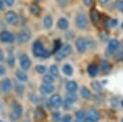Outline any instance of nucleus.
Masks as SVG:
<instances>
[{
  "instance_id": "a19ab883",
  "label": "nucleus",
  "mask_w": 123,
  "mask_h": 122,
  "mask_svg": "<svg viewBox=\"0 0 123 122\" xmlns=\"http://www.w3.org/2000/svg\"><path fill=\"white\" fill-rule=\"evenodd\" d=\"M111 106H112L113 108H116V107L118 106V99L112 98V99L111 100Z\"/></svg>"
},
{
  "instance_id": "c85d7f7f",
  "label": "nucleus",
  "mask_w": 123,
  "mask_h": 122,
  "mask_svg": "<svg viewBox=\"0 0 123 122\" xmlns=\"http://www.w3.org/2000/svg\"><path fill=\"white\" fill-rule=\"evenodd\" d=\"M49 74H51L54 78L58 77V76L60 75V71H59L58 66H57V65H55V64L50 65V67H49Z\"/></svg>"
},
{
  "instance_id": "6ab92c4d",
  "label": "nucleus",
  "mask_w": 123,
  "mask_h": 122,
  "mask_svg": "<svg viewBox=\"0 0 123 122\" xmlns=\"http://www.w3.org/2000/svg\"><path fill=\"white\" fill-rule=\"evenodd\" d=\"M99 69L103 72V73H108L111 70V64L108 61H101L100 65H99Z\"/></svg>"
},
{
  "instance_id": "72a5a7b5",
  "label": "nucleus",
  "mask_w": 123,
  "mask_h": 122,
  "mask_svg": "<svg viewBox=\"0 0 123 122\" xmlns=\"http://www.w3.org/2000/svg\"><path fill=\"white\" fill-rule=\"evenodd\" d=\"M54 80H55V78L51 74H45L43 76V78H42V81L45 84H53L54 83Z\"/></svg>"
},
{
  "instance_id": "6e6d98bb",
  "label": "nucleus",
  "mask_w": 123,
  "mask_h": 122,
  "mask_svg": "<svg viewBox=\"0 0 123 122\" xmlns=\"http://www.w3.org/2000/svg\"><path fill=\"white\" fill-rule=\"evenodd\" d=\"M122 28H123V24H122Z\"/></svg>"
},
{
  "instance_id": "8fccbe9b",
  "label": "nucleus",
  "mask_w": 123,
  "mask_h": 122,
  "mask_svg": "<svg viewBox=\"0 0 123 122\" xmlns=\"http://www.w3.org/2000/svg\"><path fill=\"white\" fill-rule=\"evenodd\" d=\"M36 2H40V1H42V0H35Z\"/></svg>"
},
{
  "instance_id": "39448f33",
  "label": "nucleus",
  "mask_w": 123,
  "mask_h": 122,
  "mask_svg": "<svg viewBox=\"0 0 123 122\" xmlns=\"http://www.w3.org/2000/svg\"><path fill=\"white\" fill-rule=\"evenodd\" d=\"M5 20L9 25L15 26V25H17V23L19 21L18 14L14 11H8L5 14Z\"/></svg>"
},
{
  "instance_id": "3c124183",
  "label": "nucleus",
  "mask_w": 123,
  "mask_h": 122,
  "mask_svg": "<svg viewBox=\"0 0 123 122\" xmlns=\"http://www.w3.org/2000/svg\"><path fill=\"white\" fill-rule=\"evenodd\" d=\"M121 105H122V106H123V101H121Z\"/></svg>"
},
{
  "instance_id": "473e14b6",
  "label": "nucleus",
  "mask_w": 123,
  "mask_h": 122,
  "mask_svg": "<svg viewBox=\"0 0 123 122\" xmlns=\"http://www.w3.org/2000/svg\"><path fill=\"white\" fill-rule=\"evenodd\" d=\"M35 69L38 74H44L47 71V67L45 65H43V64H37L35 66Z\"/></svg>"
},
{
  "instance_id": "c756f323",
  "label": "nucleus",
  "mask_w": 123,
  "mask_h": 122,
  "mask_svg": "<svg viewBox=\"0 0 123 122\" xmlns=\"http://www.w3.org/2000/svg\"><path fill=\"white\" fill-rule=\"evenodd\" d=\"M90 85H91V87L93 88V90H95V91H97V92L101 91L102 88H103L102 83H100L99 81H93V82L90 83Z\"/></svg>"
},
{
  "instance_id": "ea45409f",
  "label": "nucleus",
  "mask_w": 123,
  "mask_h": 122,
  "mask_svg": "<svg viewBox=\"0 0 123 122\" xmlns=\"http://www.w3.org/2000/svg\"><path fill=\"white\" fill-rule=\"evenodd\" d=\"M117 23H118V21H117V19H115V18H112V19H111L110 21H109V26L110 27H115V26H117Z\"/></svg>"
},
{
  "instance_id": "423d86ee",
  "label": "nucleus",
  "mask_w": 123,
  "mask_h": 122,
  "mask_svg": "<svg viewBox=\"0 0 123 122\" xmlns=\"http://www.w3.org/2000/svg\"><path fill=\"white\" fill-rule=\"evenodd\" d=\"M62 96L60 95V94H58V93H54V94H52L51 95V97L49 98V105L52 107V108H54V109H60L61 107H62Z\"/></svg>"
},
{
  "instance_id": "9d476101",
  "label": "nucleus",
  "mask_w": 123,
  "mask_h": 122,
  "mask_svg": "<svg viewBox=\"0 0 123 122\" xmlns=\"http://www.w3.org/2000/svg\"><path fill=\"white\" fill-rule=\"evenodd\" d=\"M75 47H76V50L83 54L86 51V37H79L76 38L75 40Z\"/></svg>"
},
{
  "instance_id": "f8f14e48",
  "label": "nucleus",
  "mask_w": 123,
  "mask_h": 122,
  "mask_svg": "<svg viewBox=\"0 0 123 122\" xmlns=\"http://www.w3.org/2000/svg\"><path fill=\"white\" fill-rule=\"evenodd\" d=\"M55 90V86L52 84H45L43 83L40 86H39V92L42 95H48V94H52Z\"/></svg>"
},
{
  "instance_id": "f03ea898",
  "label": "nucleus",
  "mask_w": 123,
  "mask_h": 122,
  "mask_svg": "<svg viewBox=\"0 0 123 122\" xmlns=\"http://www.w3.org/2000/svg\"><path fill=\"white\" fill-rule=\"evenodd\" d=\"M71 52H72L71 45L68 43H64L61 46V48L57 52H55V60L58 61H61L66 57H68L71 54Z\"/></svg>"
},
{
  "instance_id": "9b49d317",
  "label": "nucleus",
  "mask_w": 123,
  "mask_h": 122,
  "mask_svg": "<svg viewBox=\"0 0 123 122\" xmlns=\"http://www.w3.org/2000/svg\"><path fill=\"white\" fill-rule=\"evenodd\" d=\"M86 118L89 119L92 122H98L100 120V113H99V111L97 110L91 108L86 113Z\"/></svg>"
},
{
  "instance_id": "f257e3e1",
  "label": "nucleus",
  "mask_w": 123,
  "mask_h": 122,
  "mask_svg": "<svg viewBox=\"0 0 123 122\" xmlns=\"http://www.w3.org/2000/svg\"><path fill=\"white\" fill-rule=\"evenodd\" d=\"M32 50H33V54L36 58H42V59H47L51 56V52L49 50H47L43 43L37 39L36 41H34L33 46H32Z\"/></svg>"
},
{
  "instance_id": "cd10ccee",
  "label": "nucleus",
  "mask_w": 123,
  "mask_h": 122,
  "mask_svg": "<svg viewBox=\"0 0 123 122\" xmlns=\"http://www.w3.org/2000/svg\"><path fill=\"white\" fill-rule=\"evenodd\" d=\"M75 117H76V120H77V121L83 122L84 119H85V117H86V112H85V110H76V112H75Z\"/></svg>"
},
{
  "instance_id": "e433bc0d",
  "label": "nucleus",
  "mask_w": 123,
  "mask_h": 122,
  "mask_svg": "<svg viewBox=\"0 0 123 122\" xmlns=\"http://www.w3.org/2000/svg\"><path fill=\"white\" fill-rule=\"evenodd\" d=\"M61 118H62V115H61V113H60L59 111H55V112L52 113V120H53L54 122H59V121H61Z\"/></svg>"
},
{
  "instance_id": "5fc2aeb1",
  "label": "nucleus",
  "mask_w": 123,
  "mask_h": 122,
  "mask_svg": "<svg viewBox=\"0 0 123 122\" xmlns=\"http://www.w3.org/2000/svg\"><path fill=\"white\" fill-rule=\"evenodd\" d=\"M25 122H30V121H25Z\"/></svg>"
},
{
  "instance_id": "f704fd0d",
  "label": "nucleus",
  "mask_w": 123,
  "mask_h": 122,
  "mask_svg": "<svg viewBox=\"0 0 123 122\" xmlns=\"http://www.w3.org/2000/svg\"><path fill=\"white\" fill-rule=\"evenodd\" d=\"M115 8L118 12L123 13V0H116L115 2Z\"/></svg>"
},
{
  "instance_id": "603ef678",
  "label": "nucleus",
  "mask_w": 123,
  "mask_h": 122,
  "mask_svg": "<svg viewBox=\"0 0 123 122\" xmlns=\"http://www.w3.org/2000/svg\"><path fill=\"white\" fill-rule=\"evenodd\" d=\"M121 122H123V117H122V118H121Z\"/></svg>"
},
{
  "instance_id": "412c9836",
  "label": "nucleus",
  "mask_w": 123,
  "mask_h": 122,
  "mask_svg": "<svg viewBox=\"0 0 123 122\" xmlns=\"http://www.w3.org/2000/svg\"><path fill=\"white\" fill-rule=\"evenodd\" d=\"M42 23H43V26H44L45 29H51L52 26H53V18H52V16L50 14H46L43 17Z\"/></svg>"
},
{
  "instance_id": "c9c22d12",
  "label": "nucleus",
  "mask_w": 123,
  "mask_h": 122,
  "mask_svg": "<svg viewBox=\"0 0 123 122\" xmlns=\"http://www.w3.org/2000/svg\"><path fill=\"white\" fill-rule=\"evenodd\" d=\"M62 45V41H61L59 38L55 39V40H54V50H53V52H54V53L57 52V51L61 48Z\"/></svg>"
},
{
  "instance_id": "0eeeda50",
  "label": "nucleus",
  "mask_w": 123,
  "mask_h": 122,
  "mask_svg": "<svg viewBox=\"0 0 123 122\" xmlns=\"http://www.w3.org/2000/svg\"><path fill=\"white\" fill-rule=\"evenodd\" d=\"M19 64L22 70L27 71L30 69L31 67V60L29 58V56L26 53H22L19 56Z\"/></svg>"
},
{
  "instance_id": "6e6552de",
  "label": "nucleus",
  "mask_w": 123,
  "mask_h": 122,
  "mask_svg": "<svg viewBox=\"0 0 123 122\" xmlns=\"http://www.w3.org/2000/svg\"><path fill=\"white\" fill-rule=\"evenodd\" d=\"M15 40V37L13 36L12 33L7 31V30H3L0 32V41L4 42V43H12Z\"/></svg>"
},
{
  "instance_id": "1a4fd4ad",
  "label": "nucleus",
  "mask_w": 123,
  "mask_h": 122,
  "mask_svg": "<svg viewBox=\"0 0 123 122\" xmlns=\"http://www.w3.org/2000/svg\"><path fill=\"white\" fill-rule=\"evenodd\" d=\"M31 36H32L31 31H30L29 29H27V28H24V29H22V30L18 33L16 39H17L18 42H20V43H25V42H27V41L30 40Z\"/></svg>"
},
{
  "instance_id": "7c9ffc66",
  "label": "nucleus",
  "mask_w": 123,
  "mask_h": 122,
  "mask_svg": "<svg viewBox=\"0 0 123 122\" xmlns=\"http://www.w3.org/2000/svg\"><path fill=\"white\" fill-rule=\"evenodd\" d=\"M86 48L87 49H94L96 47V42L91 37H86Z\"/></svg>"
},
{
  "instance_id": "4be33fe9",
  "label": "nucleus",
  "mask_w": 123,
  "mask_h": 122,
  "mask_svg": "<svg viewBox=\"0 0 123 122\" xmlns=\"http://www.w3.org/2000/svg\"><path fill=\"white\" fill-rule=\"evenodd\" d=\"M98 71H99V68L96 64L94 63H90L88 66H87V73L90 77H95L97 74H98Z\"/></svg>"
},
{
  "instance_id": "864d4df0",
  "label": "nucleus",
  "mask_w": 123,
  "mask_h": 122,
  "mask_svg": "<svg viewBox=\"0 0 123 122\" xmlns=\"http://www.w3.org/2000/svg\"><path fill=\"white\" fill-rule=\"evenodd\" d=\"M0 122H4V121H2V120H0Z\"/></svg>"
},
{
  "instance_id": "a18cd8bd",
  "label": "nucleus",
  "mask_w": 123,
  "mask_h": 122,
  "mask_svg": "<svg viewBox=\"0 0 123 122\" xmlns=\"http://www.w3.org/2000/svg\"><path fill=\"white\" fill-rule=\"evenodd\" d=\"M6 9V4L3 0H0V11H4Z\"/></svg>"
},
{
  "instance_id": "dca6fc26",
  "label": "nucleus",
  "mask_w": 123,
  "mask_h": 122,
  "mask_svg": "<svg viewBox=\"0 0 123 122\" xmlns=\"http://www.w3.org/2000/svg\"><path fill=\"white\" fill-rule=\"evenodd\" d=\"M57 26L60 30L62 31H64V30H67L68 27H69V22L68 20L65 18V17H60L57 21Z\"/></svg>"
},
{
  "instance_id": "aec40b11",
  "label": "nucleus",
  "mask_w": 123,
  "mask_h": 122,
  "mask_svg": "<svg viewBox=\"0 0 123 122\" xmlns=\"http://www.w3.org/2000/svg\"><path fill=\"white\" fill-rule=\"evenodd\" d=\"M65 88L67 90V92H73L75 93L78 89V85L75 81H68L65 84Z\"/></svg>"
},
{
  "instance_id": "79ce46f5",
  "label": "nucleus",
  "mask_w": 123,
  "mask_h": 122,
  "mask_svg": "<svg viewBox=\"0 0 123 122\" xmlns=\"http://www.w3.org/2000/svg\"><path fill=\"white\" fill-rule=\"evenodd\" d=\"M93 1H94V0H83V3H84L85 6H86V7H90V6L92 5Z\"/></svg>"
},
{
  "instance_id": "49530a36",
  "label": "nucleus",
  "mask_w": 123,
  "mask_h": 122,
  "mask_svg": "<svg viewBox=\"0 0 123 122\" xmlns=\"http://www.w3.org/2000/svg\"><path fill=\"white\" fill-rule=\"evenodd\" d=\"M5 59V54H4V51L0 48V62H2Z\"/></svg>"
},
{
  "instance_id": "20e7f679",
  "label": "nucleus",
  "mask_w": 123,
  "mask_h": 122,
  "mask_svg": "<svg viewBox=\"0 0 123 122\" xmlns=\"http://www.w3.org/2000/svg\"><path fill=\"white\" fill-rule=\"evenodd\" d=\"M75 25L79 28V29H86L88 25V20L86 16L85 13L83 12H79L77 13L76 17H75Z\"/></svg>"
},
{
  "instance_id": "4468645a",
  "label": "nucleus",
  "mask_w": 123,
  "mask_h": 122,
  "mask_svg": "<svg viewBox=\"0 0 123 122\" xmlns=\"http://www.w3.org/2000/svg\"><path fill=\"white\" fill-rule=\"evenodd\" d=\"M89 17H90V20L93 24H98L100 19H101V15H100V12L95 9V8H92L90 10V12H89Z\"/></svg>"
},
{
  "instance_id": "37998d69",
  "label": "nucleus",
  "mask_w": 123,
  "mask_h": 122,
  "mask_svg": "<svg viewBox=\"0 0 123 122\" xmlns=\"http://www.w3.org/2000/svg\"><path fill=\"white\" fill-rule=\"evenodd\" d=\"M3 1L5 2L6 6H8V7H12L14 4V0H3Z\"/></svg>"
},
{
  "instance_id": "2f4dec72",
  "label": "nucleus",
  "mask_w": 123,
  "mask_h": 122,
  "mask_svg": "<svg viewBox=\"0 0 123 122\" xmlns=\"http://www.w3.org/2000/svg\"><path fill=\"white\" fill-rule=\"evenodd\" d=\"M7 64L9 65V67H13L15 64V57L12 54H9L8 58H7Z\"/></svg>"
},
{
  "instance_id": "de8ad7c7",
  "label": "nucleus",
  "mask_w": 123,
  "mask_h": 122,
  "mask_svg": "<svg viewBox=\"0 0 123 122\" xmlns=\"http://www.w3.org/2000/svg\"><path fill=\"white\" fill-rule=\"evenodd\" d=\"M98 1H99V3H100L101 5H106L107 3L110 2V0H98Z\"/></svg>"
},
{
  "instance_id": "4c0bfd02",
  "label": "nucleus",
  "mask_w": 123,
  "mask_h": 122,
  "mask_svg": "<svg viewBox=\"0 0 123 122\" xmlns=\"http://www.w3.org/2000/svg\"><path fill=\"white\" fill-rule=\"evenodd\" d=\"M71 120H72V116L68 113L62 115L61 118V122H71Z\"/></svg>"
},
{
  "instance_id": "bb28decb",
  "label": "nucleus",
  "mask_w": 123,
  "mask_h": 122,
  "mask_svg": "<svg viewBox=\"0 0 123 122\" xmlns=\"http://www.w3.org/2000/svg\"><path fill=\"white\" fill-rule=\"evenodd\" d=\"M73 104H74V102H72L71 100H69V99H67V98H65L63 101H62V108L65 110H70L72 108H73Z\"/></svg>"
},
{
  "instance_id": "2eb2a0df",
  "label": "nucleus",
  "mask_w": 123,
  "mask_h": 122,
  "mask_svg": "<svg viewBox=\"0 0 123 122\" xmlns=\"http://www.w3.org/2000/svg\"><path fill=\"white\" fill-rule=\"evenodd\" d=\"M12 88V83L11 79H9V78L3 79L2 82H1V89H2V91L9 92Z\"/></svg>"
},
{
  "instance_id": "c03bdc74",
  "label": "nucleus",
  "mask_w": 123,
  "mask_h": 122,
  "mask_svg": "<svg viewBox=\"0 0 123 122\" xmlns=\"http://www.w3.org/2000/svg\"><path fill=\"white\" fill-rule=\"evenodd\" d=\"M5 73H6V69H5L4 65L0 64V76H3V75H5Z\"/></svg>"
},
{
  "instance_id": "f3484780",
  "label": "nucleus",
  "mask_w": 123,
  "mask_h": 122,
  "mask_svg": "<svg viewBox=\"0 0 123 122\" xmlns=\"http://www.w3.org/2000/svg\"><path fill=\"white\" fill-rule=\"evenodd\" d=\"M29 11L32 14L36 15V16H38L41 12V9L39 7V5L37 3V2H34V3H31L30 6H29Z\"/></svg>"
},
{
  "instance_id": "393cba45",
  "label": "nucleus",
  "mask_w": 123,
  "mask_h": 122,
  "mask_svg": "<svg viewBox=\"0 0 123 122\" xmlns=\"http://www.w3.org/2000/svg\"><path fill=\"white\" fill-rule=\"evenodd\" d=\"M14 91L17 95L19 96H22L24 91H25V86L24 85H22L21 83H15L14 84Z\"/></svg>"
},
{
  "instance_id": "a211bd4d",
  "label": "nucleus",
  "mask_w": 123,
  "mask_h": 122,
  "mask_svg": "<svg viewBox=\"0 0 123 122\" xmlns=\"http://www.w3.org/2000/svg\"><path fill=\"white\" fill-rule=\"evenodd\" d=\"M34 115H35V118H36L37 120H39V121H41L42 119H44V118L46 117V113H45L44 110H43L41 107H37V108L35 110Z\"/></svg>"
},
{
  "instance_id": "5701e85b",
  "label": "nucleus",
  "mask_w": 123,
  "mask_h": 122,
  "mask_svg": "<svg viewBox=\"0 0 123 122\" xmlns=\"http://www.w3.org/2000/svg\"><path fill=\"white\" fill-rule=\"evenodd\" d=\"M80 95H81V97H82L83 99L88 100V99L91 97V92H90V90H89L87 87L82 86V87L80 88Z\"/></svg>"
},
{
  "instance_id": "09e8293b",
  "label": "nucleus",
  "mask_w": 123,
  "mask_h": 122,
  "mask_svg": "<svg viewBox=\"0 0 123 122\" xmlns=\"http://www.w3.org/2000/svg\"><path fill=\"white\" fill-rule=\"evenodd\" d=\"M118 55H119V59H121V60L123 61V49H122V51H121Z\"/></svg>"
},
{
  "instance_id": "a878e982",
  "label": "nucleus",
  "mask_w": 123,
  "mask_h": 122,
  "mask_svg": "<svg viewBox=\"0 0 123 122\" xmlns=\"http://www.w3.org/2000/svg\"><path fill=\"white\" fill-rule=\"evenodd\" d=\"M62 72L66 76H72L73 75V67H72V65H70L69 63H65L62 66Z\"/></svg>"
},
{
  "instance_id": "58836bf2",
  "label": "nucleus",
  "mask_w": 123,
  "mask_h": 122,
  "mask_svg": "<svg viewBox=\"0 0 123 122\" xmlns=\"http://www.w3.org/2000/svg\"><path fill=\"white\" fill-rule=\"evenodd\" d=\"M29 99H30V101H31L32 103H34V104H37V103H38V101H39L38 97H37L36 94H29Z\"/></svg>"
},
{
  "instance_id": "b1692460",
  "label": "nucleus",
  "mask_w": 123,
  "mask_h": 122,
  "mask_svg": "<svg viewBox=\"0 0 123 122\" xmlns=\"http://www.w3.org/2000/svg\"><path fill=\"white\" fill-rule=\"evenodd\" d=\"M15 77L20 82H27L28 81V76L24 70H16L15 71Z\"/></svg>"
},
{
  "instance_id": "7ed1b4c3",
  "label": "nucleus",
  "mask_w": 123,
  "mask_h": 122,
  "mask_svg": "<svg viewBox=\"0 0 123 122\" xmlns=\"http://www.w3.org/2000/svg\"><path fill=\"white\" fill-rule=\"evenodd\" d=\"M22 112H23V109H22V106L16 102V101H12V112H11V119L12 121H15L17 119H19L22 115Z\"/></svg>"
},
{
  "instance_id": "ddd939ff",
  "label": "nucleus",
  "mask_w": 123,
  "mask_h": 122,
  "mask_svg": "<svg viewBox=\"0 0 123 122\" xmlns=\"http://www.w3.org/2000/svg\"><path fill=\"white\" fill-rule=\"evenodd\" d=\"M120 47V42L118 39L116 38H112L111 40H109V43H108V46H107V50L110 52V53H114L116 52Z\"/></svg>"
}]
</instances>
